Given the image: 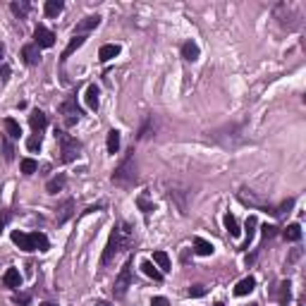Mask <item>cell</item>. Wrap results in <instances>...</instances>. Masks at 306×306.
I'll return each mask as SVG.
<instances>
[{"mask_svg": "<svg viewBox=\"0 0 306 306\" xmlns=\"http://www.w3.org/2000/svg\"><path fill=\"white\" fill-rule=\"evenodd\" d=\"M93 306H110V304H108V302H96Z\"/></svg>", "mask_w": 306, "mask_h": 306, "instance_id": "60d3db41", "label": "cell"}, {"mask_svg": "<svg viewBox=\"0 0 306 306\" xmlns=\"http://www.w3.org/2000/svg\"><path fill=\"white\" fill-rule=\"evenodd\" d=\"M151 306H170V302H167L165 297H153V299H151Z\"/></svg>", "mask_w": 306, "mask_h": 306, "instance_id": "8d00e7d4", "label": "cell"}, {"mask_svg": "<svg viewBox=\"0 0 306 306\" xmlns=\"http://www.w3.org/2000/svg\"><path fill=\"white\" fill-rule=\"evenodd\" d=\"M137 203H139V208L144 211V213H151V211H153V203H148L144 196H139V198H137Z\"/></svg>", "mask_w": 306, "mask_h": 306, "instance_id": "d6a6232c", "label": "cell"}, {"mask_svg": "<svg viewBox=\"0 0 306 306\" xmlns=\"http://www.w3.org/2000/svg\"><path fill=\"white\" fill-rule=\"evenodd\" d=\"M153 261L158 263V268H161V273H163V275L170 270V256H167L165 251H156V253H153Z\"/></svg>", "mask_w": 306, "mask_h": 306, "instance_id": "cb8c5ba5", "label": "cell"}, {"mask_svg": "<svg viewBox=\"0 0 306 306\" xmlns=\"http://www.w3.org/2000/svg\"><path fill=\"white\" fill-rule=\"evenodd\" d=\"M2 125H5V132H7V137H10V139H19L22 127H19V122H17L15 117H5V120H2Z\"/></svg>", "mask_w": 306, "mask_h": 306, "instance_id": "5bb4252c", "label": "cell"}, {"mask_svg": "<svg viewBox=\"0 0 306 306\" xmlns=\"http://www.w3.org/2000/svg\"><path fill=\"white\" fill-rule=\"evenodd\" d=\"M65 182H67L65 175H57V177H53V180L46 184V192H48V194H57V192H62V189H65Z\"/></svg>", "mask_w": 306, "mask_h": 306, "instance_id": "ffe728a7", "label": "cell"}, {"mask_svg": "<svg viewBox=\"0 0 306 306\" xmlns=\"http://www.w3.org/2000/svg\"><path fill=\"white\" fill-rule=\"evenodd\" d=\"M29 125H31V129L36 132V134H41L46 127H48V117H46V112L43 110H34L29 115Z\"/></svg>", "mask_w": 306, "mask_h": 306, "instance_id": "ba28073f", "label": "cell"}, {"mask_svg": "<svg viewBox=\"0 0 306 306\" xmlns=\"http://www.w3.org/2000/svg\"><path fill=\"white\" fill-rule=\"evenodd\" d=\"M285 239H287V242H299V239H302V225L299 223L287 225V230H285Z\"/></svg>", "mask_w": 306, "mask_h": 306, "instance_id": "44dd1931", "label": "cell"}, {"mask_svg": "<svg viewBox=\"0 0 306 306\" xmlns=\"http://www.w3.org/2000/svg\"><path fill=\"white\" fill-rule=\"evenodd\" d=\"M41 306H57V304H51V302H46V304H41Z\"/></svg>", "mask_w": 306, "mask_h": 306, "instance_id": "b9f144b4", "label": "cell"}, {"mask_svg": "<svg viewBox=\"0 0 306 306\" xmlns=\"http://www.w3.org/2000/svg\"><path fill=\"white\" fill-rule=\"evenodd\" d=\"M141 270H144L148 278H153L156 282H163V273H161V270H158L151 261H144V263H141Z\"/></svg>", "mask_w": 306, "mask_h": 306, "instance_id": "7402d4cb", "label": "cell"}, {"mask_svg": "<svg viewBox=\"0 0 306 306\" xmlns=\"http://www.w3.org/2000/svg\"><path fill=\"white\" fill-rule=\"evenodd\" d=\"M112 182L120 187H132L137 182V165H134V151L127 153V158L117 165V170L112 172Z\"/></svg>", "mask_w": 306, "mask_h": 306, "instance_id": "3957f363", "label": "cell"}, {"mask_svg": "<svg viewBox=\"0 0 306 306\" xmlns=\"http://www.w3.org/2000/svg\"><path fill=\"white\" fill-rule=\"evenodd\" d=\"M216 306H225V304H223V302H218V304H216Z\"/></svg>", "mask_w": 306, "mask_h": 306, "instance_id": "7bdbcfd3", "label": "cell"}, {"mask_svg": "<svg viewBox=\"0 0 306 306\" xmlns=\"http://www.w3.org/2000/svg\"><path fill=\"white\" fill-rule=\"evenodd\" d=\"M106 148H108V153H117V151H120V132H117V129H110V132H108Z\"/></svg>", "mask_w": 306, "mask_h": 306, "instance_id": "603a6c76", "label": "cell"}, {"mask_svg": "<svg viewBox=\"0 0 306 306\" xmlns=\"http://www.w3.org/2000/svg\"><path fill=\"white\" fill-rule=\"evenodd\" d=\"M198 55H201V51H198V46H196L194 41H184L182 43V57L184 60L194 62V60H198Z\"/></svg>", "mask_w": 306, "mask_h": 306, "instance_id": "4fadbf2b", "label": "cell"}, {"mask_svg": "<svg viewBox=\"0 0 306 306\" xmlns=\"http://www.w3.org/2000/svg\"><path fill=\"white\" fill-rule=\"evenodd\" d=\"M251 306H258V304H251Z\"/></svg>", "mask_w": 306, "mask_h": 306, "instance_id": "ee69618b", "label": "cell"}, {"mask_svg": "<svg viewBox=\"0 0 306 306\" xmlns=\"http://www.w3.org/2000/svg\"><path fill=\"white\" fill-rule=\"evenodd\" d=\"M256 225H258V220L251 216L249 220H247V242H244V247H242V249H249L251 239H253V232H256Z\"/></svg>", "mask_w": 306, "mask_h": 306, "instance_id": "83f0119b", "label": "cell"}, {"mask_svg": "<svg viewBox=\"0 0 306 306\" xmlns=\"http://www.w3.org/2000/svg\"><path fill=\"white\" fill-rule=\"evenodd\" d=\"M62 7H65V5H62L60 0H46V5H43V10H46L48 17H57V15L62 12Z\"/></svg>", "mask_w": 306, "mask_h": 306, "instance_id": "484cf974", "label": "cell"}, {"mask_svg": "<svg viewBox=\"0 0 306 306\" xmlns=\"http://www.w3.org/2000/svg\"><path fill=\"white\" fill-rule=\"evenodd\" d=\"M132 244H134V230H132V225L120 223L110 232V237H108V244H106V251H103V258H101V266H103V268L110 266L112 261H115L120 253H125Z\"/></svg>", "mask_w": 306, "mask_h": 306, "instance_id": "6da1fadb", "label": "cell"}, {"mask_svg": "<svg viewBox=\"0 0 306 306\" xmlns=\"http://www.w3.org/2000/svg\"><path fill=\"white\" fill-rule=\"evenodd\" d=\"M41 144H43V137L34 132V134L27 139V148H29V151H38V148H41Z\"/></svg>", "mask_w": 306, "mask_h": 306, "instance_id": "f1b7e54d", "label": "cell"}, {"mask_svg": "<svg viewBox=\"0 0 306 306\" xmlns=\"http://www.w3.org/2000/svg\"><path fill=\"white\" fill-rule=\"evenodd\" d=\"M12 242L22 251H46L51 247V242H48V237H46L43 232H31V234L12 232Z\"/></svg>", "mask_w": 306, "mask_h": 306, "instance_id": "7a4b0ae2", "label": "cell"}, {"mask_svg": "<svg viewBox=\"0 0 306 306\" xmlns=\"http://www.w3.org/2000/svg\"><path fill=\"white\" fill-rule=\"evenodd\" d=\"M194 251L198 253V256H211V253H213V244L206 242L203 237H196L194 239Z\"/></svg>", "mask_w": 306, "mask_h": 306, "instance_id": "ac0fdd59", "label": "cell"}, {"mask_svg": "<svg viewBox=\"0 0 306 306\" xmlns=\"http://www.w3.org/2000/svg\"><path fill=\"white\" fill-rule=\"evenodd\" d=\"M84 41H86L84 36H74V38L70 41V46H67V48L62 51V60H67V57L72 55V53H74L77 48H82V46H84Z\"/></svg>", "mask_w": 306, "mask_h": 306, "instance_id": "4316f807", "label": "cell"}, {"mask_svg": "<svg viewBox=\"0 0 306 306\" xmlns=\"http://www.w3.org/2000/svg\"><path fill=\"white\" fill-rule=\"evenodd\" d=\"M292 206H294V198H287L285 203H280V208L278 211H273V213H285V211H289Z\"/></svg>", "mask_w": 306, "mask_h": 306, "instance_id": "d590c367", "label": "cell"}, {"mask_svg": "<svg viewBox=\"0 0 306 306\" xmlns=\"http://www.w3.org/2000/svg\"><path fill=\"white\" fill-rule=\"evenodd\" d=\"M253 287H256V280L253 278H244L237 282V287H234V294L237 297H247L249 292H253Z\"/></svg>", "mask_w": 306, "mask_h": 306, "instance_id": "9a60e30c", "label": "cell"}, {"mask_svg": "<svg viewBox=\"0 0 306 306\" xmlns=\"http://www.w3.org/2000/svg\"><path fill=\"white\" fill-rule=\"evenodd\" d=\"M60 115H62V122H65V127H74L77 122H79V106H77V98L74 96H70V98H65L62 103H60Z\"/></svg>", "mask_w": 306, "mask_h": 306, "instance_id": "8992f818", "label": "cell"}, {"mask_svg": "<svg viewBox=\"0 0 306 306\" xmlns=\"http://www.w3.org/2000/svg\"><path fill=\"white\" fill-rule=\"evenodd\" d=\"M275 230H278L275 225H263V237H266V239H270V237H275Z\"/></svg>", "mask_w": 306, "mask_h": 306, "instance_id": "e575fe53", "label": "cell"}, {"mask_svg": "<svg viewBox=\"0 0 306 306\" xmlns=\"http://www.w3.org/2000/svg\"><path fill=\"white\" fill-rule=\"evenodd\" d=\"M10 10H12V15H15V17H19V19H27L29 10H31V2H29V0L12 2V5H10Z\"/></svg>", "mask_w": 306, "mask_h": 306, "instance_id": "2e32d148", "label": "cell"}, {"mask_svg": "<svg viewBox=\"0 0 306 306\" xmlns=\"http://www.w3.org/2000/svg\"><path fill=\"white\" fill-rule=\"evenodd\" d=\"M120 55V46L117 43H106V46H101V51H98V60L101 62H108L112 57Z\"/></svg>", "mask_w": 306, "mask_h": 306, "instance_id": "7c38bea8", "label": "cell"}, {"mask_svg": "<svg viewBox=\"0 0 306 306\" xmlns=\"http://www.w3.org/2000/svg\"><path fill=\"white\" fill-rule=\"evenodd\" d=\"M2 55H5V46L0 43V60H2Z\"/></svg>", "mask_w": 306, "mask_h": 306, "instance_id": "ab89813d", "label": "cell"}, {"mask_svg": "<svg viewBox=\"0 0 306 306\" xmlns=\"http://www.w3.org/2000/svg\"><path fill=\"white\" fill-rule=\"evenodd\" d=\"M206 294V287L203 285H194V287H189V297H203Z\"/></svg>", "mask_w": 306, "mask_h": 306, "instance_id": "836d02e7", "label": "cell"}, {"mask_svg": "<svg viewBox=\"0 0 306 306\" xmlns=\"http://www.w3.org/2000/svg\"><path fill=\"white\" fill-rule=\"evenodd\" d=\"M86 106H89L91 110H98V86H96V84H91V86L86 89Z\"/></svg>", "mask_w": 306, "mask_h": 306, "instance_id": "d6986e66", "label": "cell"}, {"mask_svg": "<svg viewBox=\"0 0 306 306\" xmlns=\"http://www.w3.org/2000/svg\"><path fill=\"white\" fill-rule=\"evenodd\" d=\"M101 24V17L98 15H89V17H84L82 22L74 27V36H82L84 31H91V29H96Z\"/></svg>", "mask_w": 306, "mask_h": 306, "instance_id": "8fae6325", "label": "cell"}, {"mask_svg": "<svg viewBox=\"0 0 306 306\" xmlns=\"http://www.w3.org/2000/svg\"><path fill=\"white\" fill-rule=\"evenodd\" d=\"M132 266H134V261L129 258V261L122 266L120 275L115 278V285H112V294H115V299H122V297L127 294V289H129V285H132Z\"/></svg>", "mask_w": 306, "mask_h": 306, "instance_id": "5b68a950", "label": "cell"}, {"mask_svg": "<svg viewBox=\"0 0 306 306\" xmlns=\"http://www.w3.org/2000/svg\"><path fill=\"white\" fill-rule=\"evenodd\" d=\"M7 74H10V67H5V65H2V67H0V77H2V79H7Z\"/></svg>", "mask_w": 306, "mask_h": 306, "instance_id": "74e56055", "label": "cell"}, {"mask_svg": "<svg viewBox=\"0 0 306 306\" xmlns=\"http://www.w3.org/2000/svg\"><path fill=\"white\" fill-rule=\"evenodd\" d=\"M2 282H5L7 287H19V285H22V275H19V270H17V268H7L5 275H2Z\"/></svg>", "mask_w": 306, "mask_h": 306, "instance_id": "e0dca14e", "label": "cell"}, {"mask_svg": "<svg viewBox=\"0 0 306 306\" xmlns=\"http://www.w3.org/2000/svg\"><path fill=\"white\" fill-rule=\"evenodd\" d=\"M34 43L38 48H53L55 46V34L51 29H46L43 24H38V27L34 29Z\"/></svg>", "mask_w": 306, "mask_h": 306, "instance_id": "52a82bcc", "label": "cell"}, {"mask_svg": "<svg viewBox=\"0 0 306 306\" xmlns=\"http://www.w3.org/2000/svg\"><path fill=\"white\" fill-rule=\"evenodd\" d=\"M22 57H24V62L27 65H38L41 62V51H38V46L36 43H27L24 48H22Z\"/></svg>", "mask_w": 306, "mask_h": 306, "instance_id": "9c48e42d", "label": "cell"}, {"mask_svg": "<svg viewBox=\"0 0 306 306\" xmlns=\"http://www.w3.org/2000/svg\"><path fill=\"white\" fill-rule=\"evenodd\" d=\"M5 223H7V216H5V213H0V232H2V227H5Z\"/></svg>", "mask_w": 306, "mask_h": 306, "instance_id": "f35d334b", "label": "cell"}, {"mask_svg": "<svg viewBox=\"0 0 306 306\" xmlns=\"http://www.w3.org/2000/svg\"><path fill=\"white\" fill-rule=\"evenodd\" d=\"M225 227H227V232H230L232 237H239V234H242L239 223H237V218H234L232 213H227V216H225Z\"/></svg>", "mask_w": 306, "mask_h": 306, "instance_id": "d4e9b609", "label": "cell"}, {"mask_svg": "<svg viewBox=\"0 0 306 306\" xmlns=\"http://www.w3.org/2000/svg\"><path fill=\"white\" fill-rule=\"evenodd\" d=\"M55 139L60 144V158H62V163H72L77 156H79V151H82V144L74 139V137H70V134H65V132H55Z\"/></svg>", "mask_w": 306, "mask_h": 306, "instance_id": "277c9868", "label": "cell"}, {"mask_svg": "<svg viewBox=\"0 0 306 306\" xmlns=\"http://www.w3.org/2000/svg\"><path fill=\"white\" fill-rule=\"evenodd\" d=\"M10 137H2V141H0V144H2V151H5V161H12V153H15V148H12V144H10Z\"/></svg>", "mask_w": 306, "mask_h": 306, "instance_id": "1f68e13d", "label": "cell"}, {"mask_svg": "<svg viewBox=\"0 0 306 306\" xmlns=\"http://www.w3.org/2000/svg\"><path fill=\"white\" fill-rule=\"evenodd\" d=\"M36 170H38V163H36L34 158H24V161H22V172H24V175H34Z\"/></svg>", "mask_w": 306, "mask_h": 306, "instance_id": "f546056e", "label": "cell"}, {"mask_svg": "<svg viewBox=\"0 0 306 306\" xmlns=\"http://www.w3.org/2000/svg\"><path fill=\"white\" fill-rule=\"evenodd\" d=\"M292 299V292H289V282H280V304H287Z\"/></svg>", "mask_w": 306, "mask_h": 306, "instance_id": "4dcf8cb0", "label": "cell"}, {"mask_svg": "<svg viewBox=\"0 0 306 306\" xmlns=\"http://www.w3.org/2000/svg\"><path fill=\"white\" fill-rule=\"evenodd\" d=\"M57 211H60V213H55V223L57 225H65L70 218H72V216H74V201H72V198H67V201H65Z\"/></svg>", "mask_w": 306, "mask_h": 306, "instance_id": "30bf717a", "label": "cell"}]
</instances>
